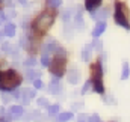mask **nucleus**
I'll list each match as a JSON object with an SVG mask.
<instances>
[{
  "instance_id": "24",
  "label": "nucleus",
  "mask_w": 130,
  "mask_h": 122,
  "mask_svg": "<svg viewBox=\"0 0 130 122\" xmlns=\"http://www.w3.org/2000/svg\"><path fill=\"white\" fill-rule=\"evenodd\" d=\"M92 45L97 48V50H101V42L98 41V39H94V42H92Z\"/></svg>"
},
{
  "instance_id": "20",
  "label": "nucleus",
  "mask_w": 130,
  "mask_h": 122,
  "mask_svg": "<svg viewBox=\"0 0 130 122\" xmlns=\"http://www.w3.org/2000/svg\"><path fill=\"white\" fill-rule=\"evenodd\" d=\"M33 86H35V89H41L42 88V82L39 78H35L33 80Z\"/></svg>"
},
{
  "instance_id": "13",
  "label": "nucleus",
  "mask_w": 130,
  "mask_h": 122,
  "mask_svg": "<svg viewBox=\"0 0 130 122\" xmlns=\"http://www.w3.org/2000/svg\"><path fill=\"white\" fill-rule=\"evenodd\" d=\"M73 118V115L70 113V112H65V113H59V116L56 118V121L55 122H68L70 119Z\"/></svg>"
},
{
  "instance_id": "27",
  "label": "nucleus",
  "mask_w": 130,
  "mask_h": 122,
  "mask_svg": "<svg viewBox=\"0 0 130 122\" xmlns=\"http://www.w3.org/2000/svg\"><path fill=\"white\" fill-rule=\"evenodd\" d=\"M26 65H35V60L33 59H29V60L26 62Z\"/></svg>"
},
{
  "instance_id": "8",
  "label": "nucleus",
  "mask_w": 130,
  "mask_h": 122,
  "mask_svg": "<svg viewBox=\"0 0 130 122\" xmlns=\"http://www.w3.org/2000/svg\"><path fill=\"white\" fill-rule=\"evenodd\" d=\"M104 29H106V23H104V21H98L97 26H95L94 30H92V36H94V38H98V36L104 32Z\"/></svg>"
},
{
  "instance_id": "18",
  "label": "nucleus",
  "mask_w": 130,
  "mask_h": 122,
  "mask_svg": "<svg viewBox=\"0 0 130 122\" xmlns=\"http://www.w3.org/2000/svg\"><path fill=\"white\" fill-rule=\"evenodd\" d=\"M59 107H61L59 104H53V106L48 109V113H50V115H56V113L59 112Z\"/></svg>"
},
{
  "instance_id": "12",
  "label": "nucleus",
  "mask_w": 130,
  "mask_h": 122,
  "mask_svg": "<svg viewBox=\"0 0 130 122\" xmlns=\"http://www.w3.org/2000/svg\"><path fill=\"white\" fill-rule=\"evenodd\" d=\"M23 95V99H24V103H27L29 99H32L33 96H35V91L33 89H23V92H21Z\"/></svg>"
},
{
  "instance_id": "22",
  "label": "nucleus",
  "mask_w": 130,
  "mask_h": 122,
  "mask_svg": "<svg viewBox=\"0 0 130 122\" xmlns=\"http://www.w3.org/2000/svg\"><path fill=\"white\" fill-rule=\"evenodd\" d=\"M88 119H89L88 122H100V116H98V115H92V116L88 118Z\"/></svg>"
},
{
  "instance_id": "3",
  "label": "nucleus",
  "mask_w": 130,
  "mask_h": 122,
  "mask_svg": "<svg viewBox=\"0 0 130 122\" xmlns=\"http://www.w3.org/2000/svg\"><path fill=\"white\" fill-rule=\"evenodd\" d=\"M91 74H92L91 83H92L94 92H97V93H104V86H103V66H101V62H97V63L92 65Z\"/></svg>"
},
{
  "instance_id": "9",
  "label": "nucleus",
  "mask_w": 130,
  "mask_h": 122,
  "mask_svg": "<svg viewBox=\"0 0 130 122\" xmlns=\"http://www.w3.org/2000/svg\"><path fill=\"white\" fill-rule=\"evenodd\" d=\"M61 89H62V88H61L59 80H58V78H53V80H52V85H50V88H48V91L52 92L53 95H58V93L61 92Z\"/></svg>"
},
{
  "instance_id": "25",
  "label": "nucleus",
  "mask_w": 130,
  "mask_h": 122,
  "mask_svg": "<svg viewBox=\"0 0 130 122\" xmlns=\"http://www.w3.org/2000/svg\"><path fill=\"white\" fill-rule=\"evenodd\" d=\"M89 85H91V82H86V83L83 85V88H82V92H83V93H85V92L89 89Z\"/></svg>"
},
{
  "instance_id": "17",
  "label": "nucleus",
  "mask_w": 130,
  "mask_h": 122,
  "mask_svg": "<svg viewBox=\"0 0 130 122\" xmlns=\"http://www.w3.org/2000/svg\"><path fill=\"white\" fill-rule=\"evenodd\" d=\"M41 63H42L44 66H47V65L50 63V57H48V53H42V56H41Z\"/></svg>"
},
{
  "instance_id": "21",
  "label": "nucleus",
  "mask_w": 130,
  "mask_h": 122,
  "mask_svg": "<svg viewBox=\"0 0 130 122\" xmlns=\"http://www.w3.org/2000/svg\"><path fill=\"white\" fill-rule=\"evenodd\" d=\"M38 104H39L41 107H47V106H48V101H47L45 98H39V99H38Z\"/></svg>"
},
{
  "instance_id": "19",
  "label": "nucleus",
  "mask_w": 130,
  "mask_h": 122,
  "mask_svg": "<svg viewBox=\"0 0 130 122\" xmlns=\"http://www.w3.org/2000/svg\"><path fill=\"white\" fill-rule=\"evenodd\" d=\"M61 3H62V0H48V5H50L52 8H59Z\"/></svg>"
},
{
  "instance_id": "28",
  "label": "nucleus",
  "mask_w": 130,
  "mask_h": 122,
  "mask_svg": "<svg viewBox=\"0 0 130 122\" xmlns=\"http://www.w3.org/2000/svg\"><path fill=\"white\" fill-rule=\"evenodd\" d=\"M18 2H20V3H26V0H18Z\"/></svg>"
},
{
  "instance_id": "5",
  "label": "nucleus",
  "mask_w": 130,
  "mask_h": 122,
  "mask_svg": "<svg viewBox=\"0 0 130 122\" xmlns=\"http://www.w3.org/2000/svg\"><path fill=\"white\" fill-rule=\"evenodd\" d=\"M65 66H67V59H65L64 53H62L61 56H59V54H56V56L53 57V60L48 63V68H50L52 74H53V75H56V77H62V75H64Z\"/></svg>"
},
{
  "instance_id": "15",
  "label": "nucleus",
  "mask_w": 130,
  "mask_h": 122,
  "mask_svg": "<svg viewBox=\"0 0 130 122\" xmlns=\"http://www.w3.org/2000/svg\"><path fill=\"white\" fill-rule=\"evenodd\" d=\"M91 50H92L91 45H86V47L83 48V51H82V59H83V60H89V57H91Z\"/></svg>"
},
{
  "instance_id": "30",
  "label": "nucleus",
  "mask_w": 130,
  "mask_h": 122,
  "mask_svg": "<svg viewBox=\"0 0 130 122\" xmlns=\"http://www.w3.org/2000/svg\"><path fill=\"white\" fill-rule=\"evenodd\" d=\"M0 2H3V0H0Z\"/></svg>"
},
{
  "instance_id": "16",
  "label": "nucleus",
  "mask_w": 130,
  "mask_h": 122,
  "mask_svg": "<svg viewBox=\"0 0 130 122\" xmlns=\"http://www.w3.org/2000/svg\"><path fill=\"white\" fill-rule=\"evenodd\" d=\"M129 72H130L129 63H127V62H124V65H123V74H121V78H123V80H127V78H129Z\"/></svg>"
},
{
  "instance_id": "10",
  "label": "nucleus",
  "mask_w": 130,
  "mask_h": 122,
  "mask_svg": "<svg viewBox=\"0 0 130 122\" xmlns=\"http://www.w3.org/2000/svg\"><path fill=\"white\" fill-rule=\"evenodd\" d=\"M9 113H11L12 118H20V116L23 115V107H21V106H12V107L9 109Z\"/></svg>"
},
{
  "instance_id": "4",
  "label": "nucleus",
  "mask_w": 130,
  "mask_h": 122,
  "mask_svg": "<svg viewBox=\"0 0 130 122\" xmlns=\"http://www.w3.org/2000/svg\"><path fill=\"white\" fill-rule=\"evenodd\" d=\"M115 21L118 26H123L124 29H130V23H129V17H127V9L126 5L121 2L115 3Z\"/></svg>"
},
{
  "instance_id": "6",
  "label": "nucleus",
  "mask_w": 130,
  "mask_h": 122,
  "mask_svg": "<svg viewBox=\"0 0 130 122\" xmlns=\"http://www.w3.org/2000/svg\"><path fill=\"white\" fill-rule=\"evenodd\" d=\"M91 17L95 21H106V18L109 17V12H107V9H95V12L91 11Z\"/></svg>"
},
{
  "instance_id": "26",
  "label": "nucleus",
  "mask_w": 130,
  "mask_h": 122,
  "mask_svg": "<svg viewBox=\"0 0 130 122\" xmlns=\"http://www.w3.org/2000/svg\"><path fill=\"white\" fill-rule=\"evenodd\" d=\"M3 21H5V14H3V12L0 11V24H2Z\"/></svg>"
},
{
  "instance_id": "11",
  "label": "nucleus",
  "mask_w": 130,
  "mask_h": 122,
  "mask_svg": "<svg viewBox=\"0 0 130 122\" xmlns=\"http://www.w3.org/2000/svg\"><path fill=\"white\" fill-rule=\"evenodd\" d=\"M100 3H101V0H85V8L88 11H94Z\"/></svg>"
},
{
  "instance_id": "23",
  "label": "nucleus",
  "mask_w": 130,
  "mask_h": 122,
  "mask_svg": "<svg viewBox=\"0 0 130 122\" xmlns=\"http://www.w3.org/2000/svg\"><path fill=\"white\" fill-rule=\"evenodd\" d=\"M77 122H88V116H86V115H79Z\"/></svg>"
},
{
  "instance_id": "14",
  "label": "nucleus",
  "mask_w": 130,
  "mask_h": 122,
  "mask_svg": "<svg viewBox=\"0 0 130 122\" xmlns=\"http://www.w3.org/2000/svg\"><path fill=\"white\" fill-rule=\"evenodd\" d=\"M3 35H6V36H14V35H15V26H14V24H6L5 29H3Z\"/></svg>"
},
{
  "instance_id": "2",
  "label": "nucleus",
  "mask_w": 130,
  "mask_h": 122,
  "mask_svg": "<svg viewBox=\"0 0 130 122\" xmlns=\"http://www.w3.org/2000/svg\"><path fill=\"white\" fill-rule=\"evenodd\" d=\"M20 83H21V77L15 71L9 69V71H5V72H0V89H3V91H12Z\"/></svg>"
},
{
  "instance_id": "1",
  "label": "nucleus",
  "mask_w": 130,
  "mask_h": 122,
  "mask_svg": "<svg viewBox=\"0 0 130 122\" xmlns=\"http://www.w3.org/2000/svg\"><path fill=\"white\" fill-rule=\"evenodd\" d=\"M55 11H44L41 15L36 17L35 23H33V30L38 35H44L47 33V30L52 27L53 21H55Z\"/></svg>"
},
{
  "instance_id": "29",
  "label": "nucleus",
  "mask_w": 130,
  "mask_h": 122,
  "mask_svg": "<svg viewBox=\"0 0 130 122\" xmlns=\"http://www.w3.org/2000/svg\"><path fill=\"white\" fill-rule=\"evenodd\" d=\"M0 122H6V121H5V119H3V118H0Z\"/></svg>"
},
{
  "instance_id": "7",
  "label": "nucleus",
  "mask_w": 130,
  "mask_h": 122,
  "mask_svg": "<svg viewBox=\"0 0 130 122\" xmlns=\"http://www.w3.org/2000/svg\"><path fill=\"white\" fill-rule=\"evenodd\" d=\"M79 80H80V72L77 71V68H71V71L68 74V82L73 83V85H76Z\"/></svg>"
}]
</instances>
